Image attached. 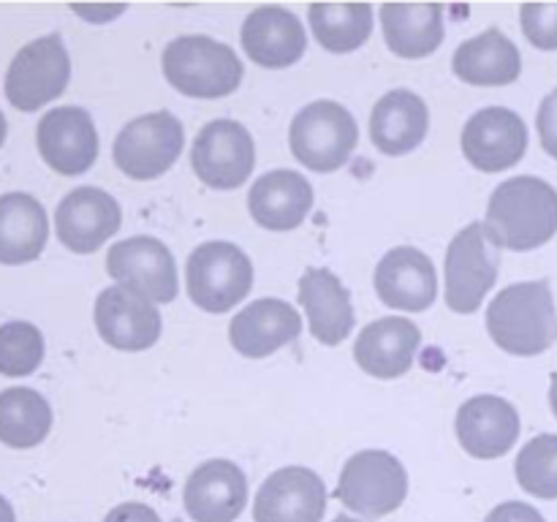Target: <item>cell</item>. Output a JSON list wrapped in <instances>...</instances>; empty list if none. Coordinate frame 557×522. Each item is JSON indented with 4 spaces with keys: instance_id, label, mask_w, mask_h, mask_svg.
Returning <instances> with one entry per match:
<instances>
[{
    "instance_id": "6da1fadb",
    "label": "cell",
    "mask_w": 557,
    "mask_h": 522,
    "mask_svg": "<svg viewBox=\"0 0 557 522\" xmlns=\"http://www.w3.org/2000/svg\"><path fill=\"white\" fill-rule=\"evenodd\" d=\"M484 228L495 248H542L557 234V190L539 177L506 179L490 196Z\"/></svg>"
},
{
    "instance_id": "7a4b0ae2",
    "label": "cell",
    "mask_w": 557,
    "mask_h": 522,
    "mask_svg": "<svg viewBox=\"0 0 557 522\" xmlns=\"http://www.w3.org/2000/svg\"><path fill=\"white\" fill-rule=\"evenodd\" d=\"M487 332L495 346L515 357H539L553 346L557 313L547 281L515 283L487 308Z\"/></svg>"
},
{
    "instance_id": "3957f363",
    "label": "cell",
    "mask_w": 557,
    "mask_h": 522,
    "mask_svg": "<svg viewBox=\"0 0 557 522\" xmlns=\"http://www.w3.org/2000/svg\"><path fill=\"white\" fill-rule=\"evenodd\" d=\"M163 76L190 98H226L243 82V63L228 44L210 36H180L163 49Z\"/></svg>"
},
{
    "instance_id": "277c9868",
    "label": "cell",
    "mask_w": 557,
    "mask_h": 522,
    "mask_svg": "<svg viewBox=\"0 0 557 522\" xmlns=\"http://www.w3.org/2000/svg\"><path fill=\"white\" fill-rule=\"evenodd\" d=\"M359 141L354 114L337 101H313L297 112L288 130L294 158L310 172L330 174L351 158Z\"/></svg>"
},
{
    "instance_id": "5b68a950",
    "label": "cell",
    "mask_w": 557,
    "mask_h": 522,
    "mask_svg": "<svg viewBox=\"0 0 557 522\" xmlns=\"http://www.w3.org/2000/svg\"><path fill=\"white\" fill-rule=\"evenodd\" d=\"M190 302L207 313H228L253 288V264L232 243H205L185 264Z\"/></svg>"
},
{
    "instance_id": "8992f818",
    "label": "cell",
    "mask_w": 557,
    "mask_h": 522,
    "mask_svg": "<svg viewBox=\"0 0 557 522\" xmlns=\"http://www.w3.org/2000/svg\"><path fill=\"white\" fill-rule=\"evenodd\" d=\"M71 79V58L58 33L25 44L5 71V98L20 112H36L60 98Z\"/></svg>"
},
{
    "instance_id": "52a82bcc",
    "label": "cell",
    "mask_w": 557,
    "mask_h": 522,
    "mask_svg": "<svg viewBox=\"0 0 557 522\" xmlns=\"http://www.w3.org/2000/svg\"><path fill=\"white\" fill-rule=\"evenodd\" d=\"M335 495L346 509L375 520L400 509L408 495V473L389 451H357L343 465Z\"/></svg>"
},
{
    "instance_id": "ba28073f",
    "label": "cell",
    "mask_w": 557,
    "mask_h": 522,
    "mask_svg": "<svg viewBox=\"0 0 557 522\" xmlns=\"http://www.w3.org/2000/svg\"><path fill=\"white\" fill-rule=\"evenodd\" d=\"M500 256L484 223H471L446 250V304L455 313H473L498 281Z\"/></svg>"
},
{
    "instance_id": "9c48e42d",
    "label": "cell",
    "mask_w": 557,
    "mask_h": 522,
    "mask_svg": "<svg viewBox=\"0 0 557 522\" xmlns=\"http://www.w3.org/2000/svg\"><path fill=\"white\" fill-rule=\"evenodd\" d=\"M185 145L183 123L172 112H152L131 120L112 147L114 163L131 179H156L172 169Z\"/></svg>"
},
{
    "instance_id": "30bf717a",
    "label": "cell",
    "mask_w": 557,
    "mask_h": 522,
    "mask_svg": "<svg viewBox=\"0 0 557 522\" xmlns=\"http://www.w3.org/2000/svg\"><path fill=\"white\" fill-rule=\"evenodd\" d=\"M190 166L196 177L210 188H239L256 166L253 136L234 120H212L196 136Z\"/></svg>"
},
{
    "instance_id": "8fae6325",
    "label": "cell",
    "mask_w": 557,
    "mask_h": 522,
    "mask_svg": "<svg viewBox=\"0 0 557 522\" xmlns=\"http://www.w3.org/2000/svg\"><path fill=\"white\" fill-rule=\"evenodd\" d=\"M107 272L117 286L150 302H172L177 297L174 256L156 237H131L114 243L107 253Z\"/></svg>"
},
{
    "instance_id": "7c38bea8",
    "label": "cell",
    "mask_w": 557,
    "mask_h": 522,
    "mask_svg": "<svg viewBox=\"0 0 557 522\" xmlns=\"http://www.w3.org/2000/svg\"><path fill=\"white\" fill-rule=\"evenodd\" d=\"M44 163L63 177L85 174L98 158V130L82 107L49 109L36 125Z\"/></svg>"
},
{
    "instance_id": "4fadbf2b",
    "label": "cell",
    "mask_w": 557,
    "mask_h": 522,
    "mask_svg": "<svg viewBox=\"0 0 557 522\" xmlns=\"http://www.w3.org/2000/svg\"><path fill=\"white\" fill-rule=\"evenodd\" d=\"M462 152L479 172H506L525 158L528 128L511 109H479L462 128Z\"/></svg>"
},
{
    "instance_id": "5bb4252c",
    "label": "cell",
    "mask_w": 557,
    "mask_h": 522,
    "mask_svg": "<svg viewBox=\"0 0 557 522\" xmlns=\"http://www.w3.org/2000/svg\"><path fill=\"white\" fill-rule=\"evenodd\" d=\"M123 223V212L107 190L74 188L54 210V232L71 253H96Z\"/></svg>"
},
{
    "instance_id": "9a60e30c",
    "label": "cell",
    "mask_w": 557,
    "mask_h": 522,
    "mask_svg": "<svg viewBox=\"0 0 557 522\" xmlns=\"http://www.w3.org/2000/svg\"><path fill=\"white\" fill-rule=\"evenodd\" d=\"M326 511L324 478L302 465H288L264 478L253 504L256 522H321Z\"/></svg>"
},
{
    "instance_id": "2e32d148",
    "label": "cell",
    "mask_w": 557,
    "mask_h": 522,
    "mask_svg": "<svg viewBox=\"0 0 557 522\" xmlns=\"http://www.w3.org/2000/svg\"><path fill=\"white\" fill-rule=\"evenodd\" d=\"M92 319L101 340L117 351H145L161 337L156 304L123 286H109L98 294Z\"/></svg>"
},
{
    "instance_id": "e0dca14e",
    "label": "cell",
    "mask_w": 557,
    "mask_h": 522,
    "mask_svg": "<svg viewBox=\"0 0 557 522\" xmlns=\"http://www.w3.org/2000/svg\"><path fill=\"white\" fill-rule=\"evenodd\" d=\"M520 413L509 400L495 395L471 397L457 411V440L476 460L504 457L520 438Z\"/></svg>"
},
{
    "instance_id": "ac0fdd59",
    "label": "cell",
    "mask_w": 557,
    "mask_h": 522,
    "mask_svg": "<svg viewBox=\"0 0 557 522\" xmlns=\"http://www.w3.org/2000/svg\"><path fill=\"white\" fill-rule=\"evenodd\" d=\"M375 291L389 308L422 313L438 297V275L433 261L411 245L392 248L375 266Z\"/></svg>"
},
{
    "instance_id": "d6986e66",
    "label": "cell",
    "mask_w": 557,
    "mask_h": 522,
    "mask_svg": "<svg viewBox=\"0 0 557 522\" xmlns=\"http://www.w3.org/2000/svg\"><path fill=\"white\" fill-rule=\"evenodd\" d=\"M183 500L194 522H234L248 500V478L232 460H207L185 482Z\"/></svg>"
},
{
    "instance_id": "ffe728a7",
    "label": "cell",
    "mask_w": 557,
    "mask_h": 522,
    "mask_svg": "<svg viewBox=\"0 0 557 522\" xmlns=\"http://www.w3.org/2000/svg\"><path fill=\"white\" fill-rule=\"evenodd\" d=\"M422 332L403 315H386L359 332L354 343V359L364 373L375 378H400L417 359Z\"/></svg>"
},
{
    "instance_id": "44dd1931",
    "label": "cell",
    "mask_w": 557,
    "mask_h": 522,
    "mask_svg": "<svg viewBox=\"0 0 557 522\" xmlns=\"http://www.w3.org/2000/svg\"><path fill=\"white\" fill-rule=\"evenodd\" d=\"M299 332H302V319L297 308L283 299L264 297L234 315L228 324V340L243 357L261 359L297 340Z\"/></svg>"
},
{
    "instance_id": "7402d4cb",
    "label": "cell",
    "mask_w": 557,
    "mask_h": 522,
    "mask_svg": "<svg viewBox=\"0 0 557 522\" xmlns=\"http://www.w3.org/2000/svg\"><path fill=\"white\" fill-rule=\"evenodd\" d=\"M308 38L297 16L281 5H259L243 25V49L261 69H288L305 54Z\"/></svg>"
},
{
    "instance_id": "603a6c76",
    "label": "cell",
    "mask_w": 557,
    "mask_h": 522,
    "mask_svg": "<svg viewBox=\"0 0 557 522\" xmlns=\"http://www.w3.org/2000/svg\"><path fill=\"white\" fill-rule=\"evenodd\" d=\"M248 210L261 228L292 232L302 226L313 210V188L302 174L292 169H275L261 174L248 194Z\"/></svg>"
},
{
    "instance_id": "cb8c5ba5",
    "label": "cell",
    "mask_w": 557,
    "mask_h": 522,
    "mask_svg": "<svg viewBox=\"0 0 557 522\" xmlns=\"http://www.w3.org/2000/svg\"><path fill=\"white\" fill-rule=\"evenodd\" d=\"M299 304L308 313V326L313 337L324 346H337L354 330V308L348 288L341 277L321 266L305 270L299 281Z\"/></svg>"
},
{
    "instance_id": "d4e9b609",
    "label": "cell",
    "mask_w": 557,
    "mask_h": 522,
    "mask_svg": "<svg viewBox=\"0 0 557 522\" xmlns=\"http://www.w3.org/2000/svg\"><path fill=\"white\" fill-rule=\"evenodd\" d=\"M430 128L428 103L411 90H392L370 114V139L384 156H406L417 150Z\"/></svg>"
},
{
    "instance_id": "484cf974",
    "label": "cell",
    "mask_w": 557,
    "mask_h": 522,
    "mask_svg": "<svg viewBox=\"0 0 557 522\" xmlns=\"http://www.w3.org/2000/svg\"><path fill=\"white\" fill-rule=\"evenodd\" d=\"M451 69L462 82L476 87H504L520 79L522 58L509 36L498 27L479 33L457 47Z\"/></svg>"
},
{
    "instance_id": "4316f807",
    "label": "cell",
    "mask_w": 557,
    "mask_h": 522,
    "mask_svg": "<svg viewBox=\"0 0 557 522\" xmlns=\"http://www.w3.org/2000/svg\"><path fill=\"white\" fill-rule=\"evenodd\" d=\"M49 239V217L41 201L30 194L0 196V264H30Z\"/></svg>"
},
{
    "instance_id": "83f0119b",
    "label": "cell",
    "mask_w": 557,
    "mask_h": 522,
    "mask_svg": "<svg viewBox=\"0 0 557 522\" xmlns=\"http://www.w3.org/2000/svg\"><path fill=\"white\" fill-rule=\"evenodd\" d=\"M381 25L397 58H428L444 41V9L435 3H386Z\"/></svg>"
},
{
    "instance_id": "f1b7e54d",
    "label": "cell",
    "mask_w": 557,
    "mask_h": 522,
    "mask_svg": "<svg viewBox=\"0 0 557 522\" xmlns=\"http://www.w3.org/2000/svg\"><path fill=\"white\" fill-rule=\"evenodd\" d=\"M52 430V408L41 391L30 386H9L0 391V444L9 449H33Z\"/></svg>"
},
{
    "instance_id": "f546056e",
    "label": "cell",
    "mask_w": 557,
    "mask_h": 522,
    "mask_svg": "<svg viewBox=\"0 0 557 522\" xmlns=\"http://www.w3.org/2000/svg\"><path fill=\"white\" fill-rule=\"evenodd\" d=\"M310 27L330 52H354L373 33V5L370 3H313Z\"/></svg>"
},
{
    "instance_id": "4dcf8cb0",
    "label": "cell",
    "mask_w": 557,
    "mask_h": 522,
    "mask_svg": "<svg viewBox=\"0 0 557 522\" xmlns=\"http://www.w3.org/2000/svg\"><path fill=\"white\" fill-rule=\"evenodd\" d=\"M520 487L542 500H557V435H536L520 449L515 462Z\"/></svg>"
},
{
    "instance_id": "1f68e13d",
    "label": "cell",
    "mask_w": 557,
    "mask_h": 522,
    "mask_svg": "<svg viewBox=\"0 0 557 522\" xmlns=\"http://www.w3.org/2000/svg\"><path fill=\"white\" fill-rule=\"evenodd\" d=\"M44 362V335L30 321L0 326V375L25 378Z\"/></svg>"
},
{
    "instance_id": "d6a6232c",
    "label": "cell",
    "mask_w": 557,
    "mask_h": 522,
    "mask_svg": "<svg viewBox=\"0 0 557 522\" xmlns=\"http://www.w3.org/2000/svg\"><path fill=\"white\" fill-rule=\"evenodd\" d=\"M522 33L539 49H557V3H525Z\"/></svg>"
},
{
    "instance_id": "836d02e7",
    "label": "cell",
    "mask_w": 557,
    "mask_h": 522,
    "mask_svg": "<svg viewBox=\"0 0 557 522\" xmlns=\"http://www.w3.org/2000/svg\"><path fill=\"white\" fill-rule=\"evenodd\" d=\"M536 128H539V139H542L544 152L557 161V90L549 92L547 98L539 107V117H536Z\"/></svg>"
},
{
    "instance_id": "e575fe53",
    "label": "cell",
    "mask_w": 557,
    "mask_h": 522,
    "mask_svg": "<svg viewBox=\"0 0 557 522\" xmlns=\"http://www.w3.org/2000/svg\"><path fill=\"white\" fill-rule=\"evenodd\" d=\"M484 522H547V520H544L542 511L533 509L531 504H522V500H506V504L495 506Z\"/></svg>"
},
{
    "instance_id": "d590c367",
    "label": "cell",
    "mask_w": 557,
    "mask_h": 522,
    "mask_svg": "<svg viewBox=\"0 0 557 522\" xmlns=\"http://www.w3.org/2000/svg\"><path fill=\"white\" fill-rule=\"evenodd\" d=\"M103 522H161V517L147 504H120L109 511Z\"/></svg>"
},
{
    "instance_id": "8d00e7d4",
    "label": "cell",
    "mask_w": 557,
    "mask_h": 522,
    "mask_svg": "<svg viewBox=\"0 0 557 522\" xmlns=\"http://www.w3.org/2000/svg\"><path fill=\"white\" fill-rule=\"evenodd\" d=\"M74 11L76 14L85 16V20L98 22V25H101V22H107L109 16L120 14V11H123V5H74Z\"/></svg>"
},
{
    "instance_id": "74e56055",
    "label": "cell",
    "mask_w": 557,
    "mask_h": 522,
    "mask_svg": "<svg viewBox=\"0 0 557 522\" xmlns=\"http://www.w3.org/2000/svg\"><path fill=\"white\" fill-rule=\"evenodd\" d=\"M0 522H16L14 506H11L3 495H0Z\"/></svg>"
},
{
    "instance_id": "f35d334b",
    "label": "cell",
    "mask_w": 557,
    "mask_h": 522,
    "mask_svg": "<svg viewBox=\"0 0 557 522\" xmlns=\"http://www.w3.org/2000/svg\"><path fill=\"white\" fill-rule=\"evenodd\" d=\"M549 406H553V413L557 417V373L549 381Z\"/></svg>"
},
{
    "instance_id": "ab89813d",
    "label": "cell",
    "mask_w": 557,
    "mask_h": 522,
    "mask_svg": "<svg viewBox=\"0 0 557 522\" xmlns=\"http://www.w3.org/2000/svg\"><path fill=\"white\" fill-rule=\"evenodd\" d=\"M5 134H9V123H5L3 112H0V147H3V141H5Z\"/></svg>"
},
{
    "instance_id": "60d3db41",
    "label": "cell",
    "mask_w": 557,
    "mask_h": 522,
    "mask_svg": "<svg viewBox=\"0 0 557 522\" xmlns=\"http://www.w3.org/2000/svg\"><path fill=\"white\" fill-rule=\"evenodd\" d=\"M332 522H362V520H354V517L341 514V517H335V520H332Z\"/></svg>"
}]
</instances>
